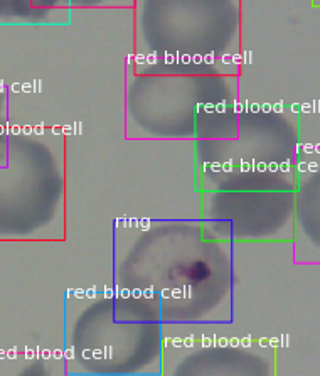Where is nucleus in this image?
<instances>
[{
	"label": "nucleus",
	"mask_w": 320,
	"mask_h": 376,
	"mask_svg": "<svg viewBox=\"0 0 320 376\" xmlns=\"http://www.w3.org/2000/svg\"><path fill=\"white\" fill-rule=\"evenodd\" d=\"M239 93V74H133L127 69V118L145 113L184 122L190 133L207 103Z\"/></svg>",
	"instance_id": "1"
},
{
	"label": "nucleus",
	"mask_w": 320,
	"mask_h": 376,
	"mask_svg": "<svg viewBox=\"0 0 320 376\" xmlns=\"http://www.w3.org/2000/svg\"><path fill=\"white\" fill-rule=\"evenodd\" d=\"M44 128L10 132L9 155L0 167V240L29 238L39 226L40 175L36 155Z\"/></svg>",
	"instance_id": "2"
},
{
	"label": "nucleus",
	"mask_w": 320,
	"mask_h": 376,
	"mask_svg": "<svg viewBox=\"0 0 320 376\" xmlns=\"http://www.w3.org/2000/svg\"><path fill=\"white\" fill-rule=\"evenodd\" d=\"M298 216L305 235L320 246V169L315 170L300 189Z\"/></svg>",
	"instance_id": "3"
},
{
	"label": "nucleus",
	"mask_w": 320,
	"mask_h": 376,
	"mask_svg": "<svg viewBox=\"0 0 320 376\" xmlns=\"http://www.w3.org/2000/svg\"><path fill=\"white\" fill-rule=\"evenodd\" d=\"M9 93L0 84V167L5 165L9 155Z\"/></svg>",
	"instance_id": "4"
},
{
	"label": "nucleus",
	"mask_w": 320,
	"mask_h": 376,
	"mask_svg": "<svg viewBox=\"0 0 320 376\" xmlns=\"http://www.w3.org/2000/svg\"><path fill=\"white\" fill-rule=\"evenodd\" d=\"M42 356H44V357H49V356H51V351H49V349H46V351L42 353Z\"/></svg>",
	"instance_id": "5"
},
{
	"label": "nucleus",
	"mask_w": 320,
	"mask_h": 376,
	"mask_svg": "<svg viewBox=\"0 0 320 376\" xmlns=\"http://www.w3.org/2000/svg\"><path fill=\"white\" fill-rule=\"evenodd\" d=\"M54 357H61V349H56V351H54Z\"/></svg>",
	"instance_id": "6"
}]
</instances>
